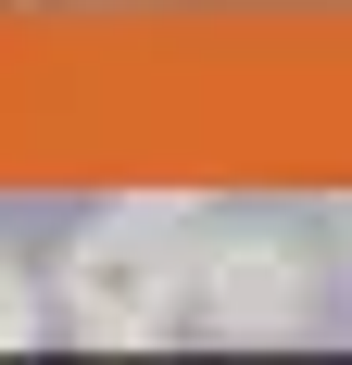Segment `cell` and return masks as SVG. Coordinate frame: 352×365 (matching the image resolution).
I'll return each mask as SVG.
<instances>
[{
	"instance_id": "obj_3",
	"label": "cell",
	"mask_w": 352,
	"mask_h": 365,
	"mask_svg": "<svg viewBox=\"0 0 352 365\" xmlns=\"http://www.w3.org/2000/svg\"><path fill=\"white\" fill-rule=\"evenodd\" d=\"M38 315H51V302H38V277L0 252V353H26V340H38Z\"/></svg>"
},
{
	"instance_id": "obj_2",
	"label": "cell",
	"mask_w": 352,
	"mask_h": 365,
	"mask_svg": "<svg viewBox=\"0 0 352 365\" xmlns=\"http://www.w3.org/2000/svg\"><path fill=\"white\" fill-rule=\"evenodd\" d=\"M189 315H202L214 340H302L327 315V252L302 227H277V215L202 227V252H189Z\"/></svg>"
},
{
	"instance_id": "obj_4",
	"label": "cell",
	"mask_w": 352,
	"mask_h": 365,
	"mask_svg": "<svg viewBox=\"0 0 352 365\" xmlns=\"http://www.w3.org/2000/svg\"><path fill=\"white\" fill-rule=\"evenodd\" d=\"M0 13H13V0H0Z\"/></svg>"
},
{
	"instance_id": "obj_1",
	"label": "cell",
	"mask_w": 352,
	"mask_h": 365,
	"mask_svg": "<svg viewBox=\"0 0 352 365\" xmlns=\"http://www.w3.org/2000/svg\"><path fill=\"white\" fill-rule=\"evenodd\" d=\"M189 215L202 202H113V215H88L63 240V264H51V315H63L88 353H139V340H164L176 315H189Z\"/></svg>"
}]
</instances>
